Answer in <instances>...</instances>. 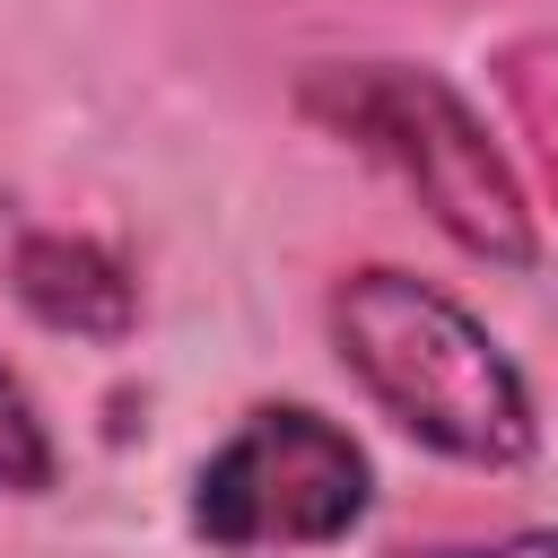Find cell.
<instances>
[{
	"mask_svg": "<svg viewBox=\"0 0 558 558\" xmlns=\"http://www.w3.org/2000/svg\"><path fill=\"white\" fill-rule=\"evenodd\" d=\"M323 323H331L340 366L427 453L471 462V471L532 462V445H541L532 384L514 375V357L488 340V323L462 296H445L436 279H410V270L375 262V270H349L331 288Z\"/></svg>",
	"mask_w": 558,
	"mask_h": 558,
	"instance_id": "6da1fadb",
	"label": "cell"
},
{
	"mask_svg": "<svg viewBox=\"0 0 558 558\" xmlns=\"http://www.w3.org/2000/svg\"><path fill=\"white\" fill-rule=\"evenodd\" d=\"M305 113L331 122L340 140H357L375 166H392L462 253H480L497 270H532V253H541L532 201H523L506 148L488 140V122L462 105V87H445L418 61H340V70L305 78Z\"/></svg>",
	"mask_w": 558,
	"mask_h": 558,
	"instance_id": "7a4b0ae2",
	"label": "cell"
},
{
	"mask_svg": "<svg viewBox=\"0 0 558 558\" xmlns=\"http://www.w3.org/2000/svg\"><path fill=\"white\" fill-rule=\"evenodd\" d=\"M375 480L349 427L305 401L244 410L192 471V532L209 549H331L357 532Z\"/></svg>",
	"mask_w": 558,
	"mask_h": 558,
	"instance_id": "3957f363",
	"label": "cell"
},
{
	"mask_svg": "<svg viewBox=\"0 0 558 558\" xmlns=\"http://www.w3.org/2000/svg\"><path fill=\"white\" fill-rule=\"evenodd\" d=\"M17 296L35 323L78 331V340H113L131 323V279L87 235H26L17 244Z\"/></svg>",
	"mask_w": 558,
	"mask_h": 558,
	"instance_id": "277c9868",
	"label": "cell"
},
{
	"mask_svg": "<svg viewBox=\"0 0 558 558\" xmlns=\"http://www.w3.org/2000/svg\"><path fill=\"white\" fill-rule=\"evenodd\" d=\"M35 488H52V436L26 401V384L0 366V497H35Z\"/></svg>",
	"mask_w": 558,
	"mask_h": 558,
	"instance_id": "5b68a950",
	"label": "cell"
},
{
	"mask_svg": "<svg viewBox=\"0 0 558 558\" xmlns=\"http://www.w3.org/2000/svg\"><path fill=\"white\" fill-rule=\"evenodd\" d=\"M427 558H558V532H506L488 549H427Z\"/></svg>",
	"mask_w": 558,
	"mask_h": 558,
	"instance_id": "8992f818",
	"label": "cell"
}]
</instances>
